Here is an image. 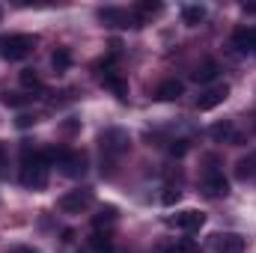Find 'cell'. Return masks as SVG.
<instances>
[{
	"label": "cell",
	"mask_w": 256,
	"mask_h": 253,
	"mask_svg": "<svg viewBox=\"0 0 256 253\" xmlns=\"http://www.w3.org/2000/svg\"><path fill=\"white\" fill-rule=\"evenodd\" d=\"M21 185L33 190H42L48 185V164L42 158V152H36L30 143L21 146Z\"/></svg>",
	"instance_id": "6da1fadb"
},
{
	"label": "cell",
	"mask_w": 256,
	"mask_h": 253,
	"mask_svg": "<svg viewBox=\"0 0 256 253\" xmlns=\"http://www.w3.org/2000/svg\"><path fill=\"white\" fill-rule=\"evenodd\" d=\"M33 48H36V36H30V33H15V36H6V39L0 42V57L9 60V63H18V60L30 57Z\"/></svg>",
	"instance_id": "7a4b0ae2"
},
{
	"label": "cell",
	"mask_w": 256,
	"mask_h": 253,
	"mask_svg": "<svg viewBox=\"0 0 256 253\" xmlns=\"http://www.w3.org/2000/svg\"><path fill=\"white\" fill-rule=\"evenodd\" d=\"M98 143H102V152L108 158H122L131 149V137H128L126 128H108V131H102Z\"/></svg>",
	"instance_id": "3957f363"
},
{
	"label": "cell",
	"mask_w": 256,
	"mask_h": 253,
	"mask_svg": "<svg viewBox=\"0 0 256 253\" xmlns=\"http://www.w3.org/2000/svg\"><path fill=\"white\" fill-rule=\"evenodd\" d=\"M92 200H96L92 188H74L60 196V208H63L66 214H80V212H86L92 206Z\"/></svg>",
	"instance_id": "277c9868"
},
{
	"label": "cell",
	"mask_w": 256,
	"mask_h": 253,
	"mask_svg": "<svg viewBox=\"0 0 256 253\" xmlns=\"http://www.w3.org/2000/svg\"><path fill=\"white\" fill-rule=\"evenodd\" d=\"M202 194L212 196V200L226 196V194H230V182H226V176H224L220 170H208V173L202 176Z\"/></svg>",
	"instance_id": "5b68a950"
},
{
	"label": "cell",
	"mask_w": 256,
	"mask_h": 253,
	"mask_svg": "<svg viewBox=\"0 0 256 253\" xmlns=\"http://www.w3.org/2000/svg\"><path fill=\"white\" fill-rule=\"evenodd\" d=\"M98 80H102V86H104V90H110L116 98H128V80L116 72V68L104 66V72H98Z\"/></svg>",
	"instance_id": "8992f818"
},
{
	"label": "cell",
	"mask_w": 256,
	"mask_h": 253,
	"mask_svg": "<svg viewBox=\"0 0 256 253\" xmlns=\"http://www.w3.org/2000/svg\"><path fill=\"white\" fill-rule=\"evenodd\" d=\"M226 96H230V86H226V84H214V86H208V90L196 98V110H214L218 104L226 102Z\"/></svg>",
	"instance_id": "52a82bcc"
},
{
	"label": "cell",
	"mask_w": 256,
	"mask_h": 253,
	"mask_svg": "<svg viewBox=\"0 0 256 253\" xmlns=\"http://www.w3.org/2000/svg\"><path fill=\"white\" fill-rule=\"evenodd\" d=\"M173 224H176V230H182V232H200L202 224H206V214L196 212V208H185V212H179V214L173 218Z\"/></svg>",
	"instance_id": "ba28073f"
},
{
	"label": "cell",
	"mask_w": 256,
	"mask_h": 253,
	"mask_svg": "<svg viewBox=\"0 0 256 253\" xmlns=\"http://www.w3.org/2000/svg\"><path fill=\"white\" fill-rule=\"evenodd\" d=\"M248 242L238 236V232H220L214 236V250L218 253H244Z\"/></svg>",
	"instance_id": "9c48e42d"
},
{
	"label": "cell",
	"mask_w": 256,
	"mask_h": 253,
	"mask_svg": "<svg viewBox=\"0 0 256 253\" xmlns=\"http://www.w3.org/2000/svg\"><path fill=\"white\" fill-rule=\"evenodd\" d=\"M60 167H63V173L68 176V179H80V176L86 173V155H84V152H72V149H68V155L63 158V164H60Z\"/></svg>",
	"instance_id": "30bf717a"
},
{
	"label": "cell",
	"mask_w": 256,
	"mask_h": 253,
	"mask_svg": "<svg viewBox=\"0 0 256 253\" xmlns=\"http://www.w3.org/2000/svg\"><path fill=\"white\" fill-rule=\"evenodd\" d=\"M232 48H236L238 54H256V27L236 30V36H232Z\"/></svg>",
	"instance_id": "8fae6325"
},
{
	"label": "cell",
	"mask_w": 256,
	"mask_h": 253,
	"mask_svg": "<svg viewBox=\"0 0 256 253\" xmlns=\"http://www.w3.org/2000/svg\"><path fill=\"white\" fill-rule=\"evenodd\" d=\"M182 92H185V84L176 80V78H170V80L155 86V98L158 102H176V98H182Z\"/></svg>",
	"instance_id": "7c38bea8"
},
{
	"label": "cell",
	"mask_w": 256,
	"mask_h": 253,
	"mask_svg": "<svg viewBox=\"0 0 256 253\" xmlns=\"http://www.w3.org/2000/svg\"><path fill=\"white\" fill-rule=\"evenodd\" d=\"M98 21L108 27H128L131 18H128V12L116 9V6H104V9H98Z\"/></svg>",
	"instance_id": "4fadbf2b"
},
{
	"label": "cell",
	"mask_w": 256,
	"mask_h": 253,
	"mask_svg": "<svg viewBox=\"0 0 256 253\" xmlns=\"http://www.w3.org/2000/svg\"><path fill=\"white\" fill-rule=\"evenodd\" d=\"M116 220H120V212H116V206H102V208L92 214V226H96V230H110Z\"/></svg>",
	"instance_id": "5bb4252c"
},
{
	"label": "cell",
	"mask_w": 256,
	"mask_h": 253,
	"mask_svg": "<svg viewBox=\"0 0 256 253\" xmlns=\"http://www.w3.org/2000/svg\"><path fill=\"white\" fill-rule=\"evenodd\" d=\"M208 137H212L214 143H230V140H236V122H232V120L214 122V126L208 128Z\"/></svg>",
	"instance_id": "9a60e30c"
},
{
	"label": "cell",
	"mask_w": 256,
	"mask_h": 253,
	"mask_svg": "<svg viewBox=\"0 0 256 253\" xmlns=\"http://www.w3.org/2000/svg\"><path fill=\"white\" fill-rule=\"evenodd\" d=\"M218 72H220V66L214 63V60H202V63L194 68L191 78L196 80V84H212V80L218 78Z\"/></svg>",
	"instance_id": "2e32d148"
},
{
	"label": "cell",
	"mask_w": 256,
	"mask_h": 253,
	"mask_svg": "<svg viewBox=\"0 0 256 253\" xmlns=\"http://www.w3.org/2000/svg\"><path fill=\"white\" fill-rule=\"evenodd\" d=\"M202 18H206V6H200V3H188V6H182V21H185L188 27H196Z\"/></svg>",
	"instance_id": "e0dca14e"
},
{
	"label": "cell",
	"mask_w": 256,
	"mask_h": 253,
	"mask_svg": "<svg viewBox=\"0 0 256 253\" xmlns=\"http://www.w3.org/2000/svg\"><path fill=\"white\" fill-rule=\"evenodd\" d=\"M161 12H164V6H161V3H149V0H143V3H137V6H134V15H137V21L155 18V15H161Z\"/></svg>",
	"instance_id": "ac0fdd59"
},
{
	"label": "cell",
	"mask_w": 256,
	"mask_h": 253,
	"mask_svg": "<svg viewBox=\"0 0 256 253\" xmlns=\"http://www.w3.org/2000/svg\"><path fill=\"white\" fill-rule=\"evenodd\" d=\"M90 250L92 253H116V248H114V238H110V236L96 232V236L90 238Z\"/></svg>",
	"instance_id": "d6986e66"
},
{
	"label": "cell",
	"mask_w": 256,
	"mask_h": 253,
	"mask_svg": "<svg viewBox=\"0 0 256 253\" xmlns=\"http://www.w3.org/2000/svg\"><path fill=\"white\" fill-rule=\"evenodd\" d=\"M51 66H54V72H68V66H72L68 48H57V51L51 54Z\"/></svg>",
	"instance_id": "ffe728a7"
},
{
	"label": "cell",
	"mask_w": 256,
	"mask_h": 253,
	"mask_svg": "<svg viewBox=\"0 0 256 253\" xmlns=\"http://www.w3.org/2000/svg\"><path fill=\"white\" fill-rule=\"evenodd\" d=\"M30 102H33V96H24V92H9V90L3 92V104H6V108H27Z\"/></svg>",
	"instance_id": "44dd1931"
},
{
	"label": "cell",
	"mask_w": 256,
	"mask_h": 253,
	"mask_svg": "<svg viewBox=\"0 0 256 253\" xmlns=\"http://www.w3.org/2000/svg\"><path fill=\"white\" fill-rule=\"evenodd\" d=\"M236 176L238 179H248V176H256V155H248L236 164Z\"/></svg>",
	"instance_id": "7402d4cb"
},
{
	"label": "cell",
	"mask_w": 256,
	"mask_h": 253,
	"mask_svg": "<svg viewBox=\"0 0 256 253\" xmlns=\"http://www.w3.org/2000/svg\"><path fill=\"white\" fill-rule=\"evenodd\" d=\"M18 80H21V86H27V90H42V78H39V72H33V68H24V72L18 74Z\"/></svg>",
	"instance_id": "603a6c76"
},
{
	"label": "cell",
	"mask_w": 256,
	"mask_h": 253,
	"mask_svg": "<svg viewBox=\"0 0 256 253\" xmlns=\"http://www.w3.org/2000/svg\"><path fill=\"white\" fill-rule=\"evenodd\" d=\"M161 253H196L194 242H176V244H161Z\"/></svg>",
	"instance_id": "cb8c5ba5"
},
{
	"label": "cell",
	"mask_w": 256,
	"mask_h": 253,
	"mask_svg": "<svg viewBox=\"0 0 256 253\" xmlns=\"http://www.w3.org/2000/svg\"><path fill=\"white\" fill-rule=\"evenodd\" d=\"M188 149H191V143H188L185 137H179V140H170V155H173V158H182Z\"/></svg>",
	"instance_id": "d4e9b609"
},
{
	"label": "cell",
	"mask_w": 256,
	"mask_h": 253,
	"mask_svg": "<svg viewBox=\"0 0 256 253\" xmlns=\"http://www.w3.org/2000/svg\"><path fill=\"white\" fill-rule=\"evenodd\" d=\"M179 200H182V190L179 188H167L164 194H161V202H164V206H176Z\"/></svg>",
	"instance_id": "484cf974"
},
{
	"label": "cell",
	"mask_w": 256,
	"mask_h": 253,
	"mask_svg": "<svg viewBox=\"0 0 256 253\" xmlns=\"http://www.w3.org/2000/svg\"><path fill=\"white\" fill-rule=\"evenodd\" d=\"M6 167H9V155H6V146L0 143V179L6 176Z\"/></svg>",
	"instance_id": "4316f807"
},
{
	"label": "cell",
	"mask_w": 256,
	"mask_h": 253,
	"mask_svg": "<svg viewBox=\"0 0 256 253\" xmlns=\"http://www.w3.org/2000/svg\"><path fill=\"white\" fill-rule=\"evenodd\" d=\"M33 122H36V116H30V114H21V116L15 120V126H18V128H30Z\"/></svg>",
	"instance_id": "83f0119b"
},
{
	"label": "cell",
	"mask_w": 256,
	"mask_h": 253,
	"mask_svg": "<svg viewBox=\"0 0 256 253\" xmlns=\"http://www.w3.org/2000/svg\"><path fill=\"white\" fill-rule=\"evenodd\" d=\"M9 253H39L36 248H24V244H18V248H12Z\"/></svg>",
	"instance_id": "f1b7e54d"
},
{
	"label": "cell",
	"mask_w": 256,
	"mask_h": 253,
	"mask_svg": "<svg viewBox=\"0 0 256 253\" xmlns=\"http://www.w3.org/2000/svg\"><path fill=\"white\" fill-rule=\"evenodd\" d=\"M244 12H256V3H244Z\"/></svg>",
	"instance_id": "f546056e"
},
{
	"label": "cell",
	"mask_w": 256,
	"mask_h": 253,
	"mask_svg": "<svg viewBox=\"0 0 256 253\" xmlns=\"http://www.w3.org/2000/svg\"><path fill=\"white\" fill-rule=\"evenodd\" d=\"M0 18H3V6H0Z\"/></svg>",
	"instance_id": "4dcf8cb0"
}]
</instances>
